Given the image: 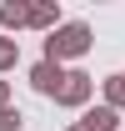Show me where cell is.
I'll return each mask as SVG.
<instances>
[{"label": "cell", "mask_w": 125, "mask_h": 131, "mask_svg": "<svg viewBox=\"0 0 125 131\" xmlns=\"http://www.w3.org/2000/svg\"><path fill=\"white\" fill-rule=\"evenodd\" d=\"M90 46H95V30L85 20H70V25H55V30L45 35V56H40V61H55V66L60 61H80Z\"/></svg>", "instance_id": "cell-1"}, {"label": "cell", "mask_w": 125, "mask_h": 131, "mask_svg": "<svg viewBox=\"0 0 125 131\" xmlns=\"http://www.w3.org/2000/svg\"><path fill=\"white\" fill-rule=\"evenodd\" d=\"M30 86L40 91V96H60V86H65V66H55V61H35V66H30Z\"/></svg>", "instance_id": "cell-2"}, {"label": "cell", "mask_w": 125, "mask_h": 131, "mask_svg": "<svg viewBox=\"0 0 125 131\" xmlns=\"http://www.w3.org/2000/svg\"><path fill=\"white\" fill-rule=\"evenodd\" d=\"M90 91H95V81L85 76V71H65V86H60V106H85L90 101Z\"/></svg>", "instance_id": "cell-3"}, {"label": "cell", "mask_w": 125, "mask_h": 131, "mask_svg": "<svg viewBox=\"0 0 125 131\" xmlns=\"http://www.w3.org/2000/svg\"><path fill=\"white\" fill-rule=\"evenodd\" d=\"M80 126H85V131H120V111H110V106H90V111L80 116Z\"/></svg>", "instance_id": "cell-4"}, {"label": "cell", "mask_w": 125, "mask_h": 131, "mask_svg": "<svg viewBox=\"0 0 125 131\" xmlns=\"http://www.w3.org/2000/svg\"><path fill=\"white\" fill-rule=\"evenodd\" d=\"M25 15H30V5H25V0H5V5H0V35L25 30Z\"/></svg>", "instance_id": "cell-5"}, {"label": "cell", "mask_w": 125, "mask_h": 131, "mask_svg": "<svg viewBox=\"0 0 125 131\" xmlns=\"http://www.w3.org/2000/svg\"><path fill=\"white\" fill-rule=\"evenodd\" d=\"M25 25H35V30H55V25H60V5H55V0H45V5H30V15H25Z\"/></svg>", "instance_id": "cell-6"}, {"label": "cell", "mask_w": 125, "mask_h": 131, "mask_svg": "<svg viewBox=\"0 0 125 131\" xmlns=\"http://www.w3.org/2000/svg\"><path fill=\"white\" fill-rule=\"evenodd\" d=\"M105 106H110V111L125 106V71H115V76L105 81Z\"/></svg>", "instance_id": "cell-7"}, {"label": "cell", "mask_w": 125, "mask_h": 131, "mask_svg": "<svg viewBox=\"0 0 125 131\" xmlns=\"http://www.w3.org/2000/svg\"><path fill=\"white\" fill-rule=\"evenodd\" d=\"M15 61H20V40H15V35H0V76H5Z\"/></svg>", "instance_id": "cell-8"}, {"label": "cell", "mask_w": 125, "mask_h": 131, "mask_svg": "<svg viewBox=\"0 0 125 131\" xmlns=\"http://www.w3.org/2000/svg\"><path fill=\"white\" fill-rule=\"evenodd\" d=\"M20 126H25V116L15 106H0V131H20Z\"/></svg>", "instance_id": "cell-9"}, {"label": "cell", "mask_w": 125, "mask_h": 131, "mask_svg": "<svg viewBox=\"0 0 125 131\" xmlns=\"http://www.w3.org/2000/svg\"><path fill=\"white\" fill-rule=\"evenodd\" d=\"M0 106H10V81H0Z\"/></svg>", "instance_id": "cell-10"}, {"label": "cell", "mask_w": 125, "mask_h": 131, "mask_svg": "<svg viewBox=\"0 0 125 131\" xmlns=\"http://www.w3.org/2000/svg\"><path fill=\"white\" fill-rule=\"evenodd\" d=\"M70 131H85V126H80V121H75V126H70Z\"/></svg>", "instance_id": "cell-11"}]
</instances>
